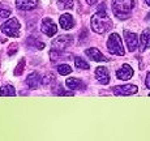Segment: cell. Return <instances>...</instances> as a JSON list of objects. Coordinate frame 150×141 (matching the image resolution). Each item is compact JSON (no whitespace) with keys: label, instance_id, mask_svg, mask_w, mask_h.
<instances>
[{"label":"cell","instance_id":"5b68a950","mask_svg":"<svg viewBox=\"0 0 150 141\" xmlns=\"http://www.w3.org/2000/svg\"><path fill=\"white\" fill-rule=\"evenodd\" d=\"M73 42V37L72 35H59L57 38H55L52 41V48L56 51H64L65 48H68Z\"/></svg>","mask_w":150,"mask_h":141},{"label":"cell","instance_id":"ac0fdd59","mask_svg":"<svg viewBox=\"0 0 150 141\" xmlns=\"http://www.w3.org/2000/svg\"><path fill=\"white\" fill-rule=\"evenodd\" d=\"M26 43L29 46H31V47H35L38 48V50H41V48L45 47V43L43 42H39L37 38H34V37H29V38L26 39Z\"/></svg>","mask_w":150,"mask_h":141},{"label":"cell","instance_id":"ffe728a7","mask_svg":"<svg viewBox=\"0 0 150 141\" xmlns=\"http://www.w3.org/2000/svg\"><path fill=\"white\" fill-rule=\"evenodd\" d=\"M74 65H76L77 69H85L86 71V69L90 68V65L86 63V60H83V59H81V57H79V56L74 59Z\"/></svg>","mask_w":150,"mask_h":141},{"label":"cell","instance_id":"4fadbf2b","mask_svg":"<svg viewBox=\"0 0 150 141\" xmlns=\"http://www.w3.org/2000/svg\"><path fill=\"white\" fill-rule=\"evenodd\" d=\"M38 5V0H16V7L21 11H31Z\"/></svg>","mask_w":150,"mask_h":141},{"label":"cell","instance_id":"8992f818","mask_svg":"<svg viewBox=\"0 0 150 141\" xmlns=\"http://www.w3.org/2000/svg\"><path fill=\"white\" fill-rule=\"evenodd\" d=\"M112 91L116 96H132V94H136L138 91V88L136 85H119V86H114L112 88Z\"/></svg>","mask_w":150,"mask_h":141},{"label":"cell","instance_id":"4316f807","mask_svg":"<svg viewBox=\"0 0 150 141\" xmlns=\"http://www.w3.org/2000/svg\"><path fill=\"white\" fill-rule=\"evenodd\" d=\"M86 3H88V4H90V5H93V4H96L97 3V0H85Z\"/></svg>","mask_w":150,"mask_h":141},{"label":"cell","instance_id":"277c9868","mask_svg":"<svg viewBox=\"0 0 150 141\" xmlns=\"http://www.w3.org/2000/svg\"><path fill=\"white\" fill-rule=\"evenodd\" d=\"M20 22L17 18H9L1 25V31L8 37H13V38H17L20 35Z\"/></svg>","mask_w":150,"mask_h":141},{"label":"cell","instance_id":"30bf717a","mask_svg":"<svg viewBox=\"0 0 150 141\" xmlns=\"http://www.w3.org/2000/svg\"><path fill=\"white\" fill-rule=\"evenodd\" d=\"M96 77L97 81L102 85H107L110 82V73L106 67H98L96 69Z\"/></svg>","mask_w":150,"mask_h":141},{"label":"cell","instance_id":"7c38bea8","mask_svg":"<svg viewBox=\"0 0 150 141\" xmlns=\"http://www.w3.org/2000/svg\"><path fill=\"white\" fill-rule=\"evenodd\" d=\"M132 76H133V69L128 64H123L122 68L119 71H116V77L119 80H124L125 81V80L132 79Z\"/></svg>","mask_w":150,"mask_h":141},{"label":"cell","instance_id":"44dd1931","mask_svg":"<svg viewBox=\"0 0 150 141\" xmlns=\"http://www.w3.org/2000/svg\"><path fill=\"white\" fill-rule=\"evenodd\" d=\"M11 8L8 7L7 4H3L0 3V18H7V17L11 16Z\"/></svg>","mask_w":150,"mask_h":141},{"label":"cell","instance_id":"8fae6325","mask_svg":"<svg viewBox=\"0 0 150 141\" xmlns=\"http://www.w3.org/2000/svg\"><path fill=\"white\" fill-rule=\"evenodd\" d=\"M41 84H42V79L38 72H33L26 77V85L30 89H38Z\"/></svg>","mask_w":150,"mask_h":141},{"label":"cell","instance_id":"603a6c76","mask_svg":"<svg viewBox=\"0 0 150 141\" xmlns=\"http://www.w3.org/2000/svg\"><path fill=\"white\" fill-rule=\"evenodd\" d=\"M55 81H56V79H55V74H52V73L45 74L43 79H42V84L43 85H50V84H52V82H55Z\"/></svg>","mask_w":150,"mask_h":141},{"label":"cell","instance_id":"f546056e","mask_svg":"<svg viewBox=\"0 0 150 141\" xmlns=\"http://www.w3.org/2000/svg\"><path fill=\"white\" fill-rule=\"evenodd\" d=\"M0 41H1V39H0Z\"/></svg>","mask_w":150,"mask_h":141},{"label":"cell","instance_id":"5bb4252c","mask_svg":"<svg viewBox=\"0 0 150 141\" xmlns=\"http://www.w3.org/2000/svg\"><path fill=\"white\" fill-rule=\"evenodd\" d=\"M59 22H60V26L63 29H65V30H68V29H72L74 25V20L73 17L71 16L69 13H65V14H62L59 18Z\"/></svg>","mask_w":150,"mask_h":141},{"label":"cell","instance_id":"7402d4cb","mask_svg":"<svg viewBox=\"0 0 150 141\" xmlns=\"http://www.w3.org/2000/svg\"><path fill=\"white\" fill-rule=\"evenodd\" d=\"M57 72H59V74H62V76H67V74H69L72 72V68L69 67L68 64H60L57 65Z\"/></svg>","mask_w":150,"mask_h":141},{"label":"cell","instance_id":"52a82bcc","mask_svg":"<svg viewBox=\"0 0 150 141\" xmlns=\"http://www.w3.org/2000/svg\"><path fill=\"white\" fill-rule=\"evenodd\" d=\"M41 28H42V31L47 37H54L55 34H56V31H57L56 24H55L51 18H48V17L42 20V26Z\"/></svg>","mask_w":150,"mask_h":141},{"label":"cell","instance_id":"3957f363","mask_svg":"<svg viewBox=\"0 0 150 141\" xmlns=\"http://www.w3.org/2000/svg\"><path fill=\"white\" fill-rule=\"evenodd\" d=\"M107 50H108L110 54H112V55L123 56L124 54H125V50H124V47H123L122 39H120V37H119L117 33H112L111 35L108 37Z\"/></svg>","mask_w":150,"mask_h":141},{"label":"cell","instance_id":"9a60e30c","mask_svg":"<svg viewBox=\"0 0 150 141\" xmlns=\"http://www.w3.org/2000/svg\"><path fill=\"white\" fill-rule=\"evenodd\" d=\"M65 85L72 90H79V89H85V85L82 84L81 80L79 79H68L65 81Z\"/></svg>","mask_w":150,"mask_h":141},{"label":"cell","instance_id":"83f0119b","mask_svg":"<svg viewBox=\"0 0 150 141\" xmlns=\"http://www.w3.org/2000/svg\"><path fill=\"white\" fill-rule=\"evenodd\" d=\"M145 1H146V4H148L149 7H150V0H145Z\"/></svg>","mask_w":150,"mask_h":141},{"label":"cell","instance_id":"9c48e42d","mask_svg":"<svg viewBox=\"0 0 150 141\" xmlns=\"http://www.w3.org/2000/svg\"><path fill=\"white\" fill-rule=\"evenodd\" d=\"M85 54L89 59L94 60V62H107V57H105V55L96 47H90L88 50H85Z\"/></svg>","mask_w":150,"mask_h":141},{"label":"cell","instance_id":"d4e9b609","mask_svg":"<svg viewBox=\"0 0 150 141\" xmlns=\"http://www.w3.org/2000/svg\"><path fill=\"white\" fill-rule=\"evenodd\" d=\"M17 52V45L14 43V45H11L9 47V51H8V55H13V54Z\"/></svg>","mask_w":150,"mask_h":141},{"label":"cell","instance_id":"ba28073f","mask_svg":"<svg viewBox=\"0 0 150 141\" xmlns=\"http://www.w3.org/2000/svg\"><path fill=\"white\" fill-rule=\"evenodd\" d=\"M124 38H125L127 47H128L129 51H134V50H136L137 46H138V37H137V34L125 30V31H124Z\"/></svg>","mask_w":150,"mask_h":141},{"label":"cell","instance_id":"e0dca14e","mask_svg":"<svg viewBox=\"0 0 150 141\" xmlns=\"http://www.w3.org/2000/svg\"><path fill=\"white\" fill-rule=\"evenodd\" d=\"M3 96H16V90H14V88L12 85H4L1 89H0V97Z\"/></svg>","mask_w":150,"mask_h":141},{"label":"cell","instance_id":"f1b7e54d","mask_svg":"<svg viewBox=\"0 0 150 141\" xmlns=\"http://www.w3.org/2000/svg\"><path fill=\"white\" fill-rule=\"evenodd\" d=\"M149 96H150V93H149Z\"/></svg>","mask_w":150,"mask_h":141},{"label":"cell","instance_id":"484cf974","mask_svg":"<svg viewBox=\"0 0 150 141\" xmlns=\"http://www.w3.org/2000/svg\"><path fill=\"white\" fill-rule=\"evenodd\" d=\"M145 85H146V88H149V89H150V72L148 73V76H146V80H145Z\"/></svg>","mask_w":150,"mask_h":141},{"label":"cell","instance_id":"d6986e66","mask_svg":"<svg viewBox=\"0 0 150 141\" xmlns=\"http://www.w3.org/2000/svg\"><path fill=\"white\" fill-rule=\"evenodd\" d=\"M57 5L60 9H72L74 5V0H57Z\"/></svg>","mask_w":150,"mask_h":141},{"label":"cell","instance_id":"2e32d148","mask_svg":"<svg viewBox=\"0 0 150 141\" xmlns=\"http://www.w3.org/2000/svg\"><path fill=\"white\" fill-rule=\"evenodd\" d=\"M140 41H141V46H142V50H146V48L150 47V29H145L142 31Z\"/></svg>","mask_w":150,"mask_h":141},{"label":"cell","instance_id":"cb8c5ba5","mask_svg":"<svg viewBox=\"0 0 150 141\" xmlns=\"http://www.w3.org/2000/svg\"><path fill=\"white\" fill-rule=\"evenodd\" d=\"M24 67H25V59H21V60H20V63H18V65H17L16 69H14V74H16V76H20V74H22Z\"/></svg>","mask_w":150,"mask_h":141},{"label":"cell","instance_id":"7a4b0ae2","mask_svg":"<svg viewBox=\"0 0 150 141\" xmlns=\"http://www.w3.org/2000/svg\"><path fill=\"white\" fill-rule=\"evenodd\" d=\"M134 7L133 0H112V12L120 20H127Z\"/></svg>","mask_w":150,"mask_h":141},{"label":"cell","instance_id":"6da1fadb","mask_svg":"<svg viewBox=\"0 0 150 141\" xmlns=\"http://www.w3.org/2000/svg\"><path fill=\"white\" fill-rule=\"evenodd\" d=\"M112 26V21L106 11H99L91 17V29L98 34L108 31Z\"/></svg>","mask_w":150,"mask_h":141}]
</instances>
